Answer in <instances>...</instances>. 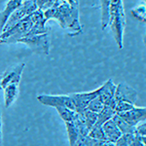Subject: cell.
<instances>
[{"label":"cell","mask_w":146,"mask_h":146,"mask_svg":"<svg viewBox=\"0 0 146 146\" xmlns=\"http://www.w3.org/2000/svg\"><path fill=\"white\" fill-rule=\"evenodd\" d=\"M78 5L60 3L58 6L44 11L46 21L55 20L69 36H76L82 32V25L79 20Z\"/></svg>","instance_id":"6da1fadb"},{"label":"cell","mask_w":146,"mask_h":146,"mask_svg":"<svg viewBox=\"0 0 146 146\" xmlns=\"http://www.w3.org/2000/svg\"><path fill=\"white\" fill-rule=\"evenodd\" d=\"M108 25L118 48L123 49L124 30L126 27V15L123 0H111Z\"/></svg>","instance_id":"7a4b0ae2"},{"label":"cell","mask_w":146,"mask_h":146,"mask_svg":"<svg viewBox=\"0 0 146 146\" xmlns=\"http://www.w3.org/2000/svg\"><path fill=\"white\" fill-rule=\"evenodd\" d=\"M33 23L31 22L29 16L23 19L14 27L9 28L8 30L1 32L0 34V43L1 44H13L18 43L21 39L25 37L29 32Z\"/></svg>","instance_id":"3957f363"},{"label":"cell","mask_w":146,"mask_h":146,"mask_svg":"<svg viewBox=\"0 0 146 146\" xmlns=\"http://www.w3.org/2000/svg\"><path fill=\"white\" fill-rule=\"evenodd\" d=\"M19 42L27 45L30 50L36 54L49 55V52H50V39H49L48 33L23 37Z\"/></svg>","instance_id":"277c9868"},{"label":"cell","mask_w":146,"mask_h":146,"mask_svg":"<svg viewBox=\"0 0 146 146\" xmlns=\"http://www.w3.org/2000/svg\"><path fill=\"white\" fill-rule=\"evenodd\" d=\"M37 10V6L35 4V2L33 0H27V1H23L19 8L14 12L13 14L10 16V18L8 19L6 25H4L3 29L1 32H4L6 30H8L9 28H11L12 27L18 23L20 21H22L23 19H25V17L29 16L31 13H33L34 11Z\"/></svg>","instance_id":"5b68a950"},{"label":"cell","mask_w":146,"mask_h":146,"mask_svg":"<svg viewBox=\"0 0 146 146\" xmlns=\"http://www.w3.org/2000/svg\"><path fill=\"white\" fill-rule=\"evenodd\" d=\"M37 100L47 106L54 108L56 106H65L75 111L74 103L69 95H39L37 96Z\"/></svg>","instance_id":"8992f818"},{"label":"cell","mask_w":146,"mask_h":146,"mask_svg":"<svg viewBox=\"0 0 146 146\" xmlns=\"http://www.w3.org/2000/svg\"><path fill=\"white\" fill-rule=\"evenodd\" d=\"M98 94H100V88H98L95 91L88 92V93L70 94L69 96L72 98L73 103H74L75 111L77 113H82L84 110H86L89 103H90L94 98H98Z\"/></svg>","instance_id":"52a82bcc"},{"label":"cell","mask_w":146,"mask_h":146,"mask_svg":"<svg viewBox=\"0 0 146 146\" xmlns=\"http://www.w3.org/2000/svg\"><path fill=\"white\" fill-rule=\"evenodd\" d=\"M23 68H25V63H18V64L8 68L1 75V77H0V85L2 87V90L8 85L20 84Z\"/></svg>","instance_id":"ba28073f"},{"label":"cell","mask_w":146,"mask_h":146,"mask_svg":"<svg viewBox=\"0 0 146 146\" xmlns=\"http://www.w3.org/2000/svg\"><path fill=\"white\" fill-rule=\"evenodd\" d=\"M137 93L135 89L131 88L125 83H119L116 87L115 96L113 100L114 101H125L131 104H135L137 100Z\"/></svg>","instance_id":"9c48e42d"},{"label":"cell","mask_w":146,"mask_h":146,"mask_svg":"<svg viewBox=\"0 0 146 146\" xmlns=\"http://www.w3.org/2000/svg\"><path fill=\"white\" fill-rule=\"evenodd\" d=\"M123 118L125 121L133 127H137L141 123L146 122V107H136L135 106L131 110L123 113H117Z\"/></svg>","instance_id":"30bf717a"},{"label":"cell","mask_w":146,"mask_h":146,"mask_svg":"<svg viewBox=\"0 0 146 146\" xmlns=\"http://www.w3.org/2000/svg\"><path fill=\"white\" fill-rule=\"evenodd\" d=\"M117 85L113 83L112 80H107L101 87H100V94L98 98L104 105H109L112 102L115 96Z\"/></svg>","instance_id":"8fae6325"},{"label":"cell","mask_w":146,"mask_h":146,"mask_svg":"<svg viewBox=\"0 0 146 146\" xmlns=\"http://www.w3.org/2000/svg\"><path fill=\"white\" fill-rule=\"evenodd\" d=\"M22 0H8L5 8L0 12V30L2 31L8 19L17 9L22 5Z\"/></svg>","instance_id":"7c38bea8"},{"label":"cell","mask_w":146,"mask_h":146,"mask_svg":"<svg viewBox=\"0 0 146 146\" xmlns=\"http://www.w3.org/2000/svg\"><path fill=\"white\" fill-rule=\"evenodd\" d=\"M102 129H103V131H104L106 140H108L111 143L116 142V141L122 136V133L120 131L118 127L113 122L112 119L105 122V123L102 125Z\"/></svg>","instance_id":"4fadbf2b"},{"label":"cell","mask_w":146,"mask_h":146,"mask_svg":"<svg viewBox=\"0 0 146 146\" xmlns=\"http://www.w3.org/2000/svg\"><path fill=\"white\" fill-rule=\"evenodd\" d=\"M4 92V103L5 107H10L14 103V101L17 100L19 95V85L11 84L3 89Z\"/></svg>","instance_id":"5bb4252c"},{"label":"cell","mask_w":146,"mask_h":146,"mask_svg":"<svg viewBox=\"0 0 146 146\" xmlns=\"http://www.w3.org/2000/svg\"><path fill=\"white\" fill-rule=\"evenodd\" d=\"M112 120H113V122L116 124V126L118 127V129L122 133V135H135V133H136L135 127L131 126L128 122L125 121V120L122 118L119 114H117V113L113 116Z\"/></svg>","instance_id":"9a60e30c"},{"label":"cell","mask_w":146,"mask_h":146,"mask_svg":"<svg viewBox=\"0 0 146 146\" xmlns=\"http://www.w3.org/2000/svg\"><path fill=\"white\" fill-rule=\"evenodd\" d=\"M100 25L101 29L104 30L109 23V11L111 0H100Z\"/></svg>","instance_id":"2e32d148"},{"label":"cell","mask_w":146,"mask_h":146,"mask_svg":"<svg viewBox=\"0 0 146 146\" xmlns=\"http://www.w3.org/2000/svg\"><path fill=\"white\" fill-rule=\"evenodd\" d=\"M115 114H116L115 109L111 106V105H105V106L103 107V109L98 114V120H96V125L102 126L105 122L111 120Z\"/></svg>","instance_id":"e0dca14e"},{"label":"cell","mask_w":146,"mask_h":146,"mask_svg":"<svg viewBox=\"0 0 146 146\" xmlns=\"http://www.w3.org/2000/svg\"><path fill=\"white\" fill-rule=\"evenodd\" d=\"M46 23L47 21L45 18L40 19V20L34 22L27 36H33V35H41L48 33V27H46Z\"/></svg>","instance_id":"ac0fdd59"},{"label":"cell","mask_w":146,"mask_h":146,"mask_svg":"<svg viewBox=\"0 0 146 146\" xmlns=\"http://www.w3.org/2000/svg\"><path fill=\"white\" fill-rule=\"evenodd\" d=\"M73 123L76 126V128L78 129V131H79V135L80 136H87L89 135V129L87 127L86 123H85V120L82 116L81 113H77L75 114V117L73 119Z\"/></svg>","instance_id":"d6986e66"},{"label":"cell","mask_w":146,"mask_h":146,"mask_svg":"<svg viewBox=\"0 0 146 146\" xmlns=\"http://www.w3.org/2000/svg\"><path fill=\"white\" fill-rule=\"evenodd\" d=\"M65 127H66L69 146H72L80 137L78 129L76 128V126H75L73 122H65Z\"/></svg>","instance_id":"ffe728a7"},{"label":"cell","mask_w":146,"mask_h":146,"mask_svg":"<svg viewBox=\"0 0 146 146\" xmlns=\"http://www.w3.org/2000/svg\"><path fill=\"white\" fill-rule=\"evenodd\" d=\"M55 109L58 111L60 117L64 123L65 122H72L75 117V114H76V111H73V110L65 106H56L55 107Z\"/></svg>","instance_id":"44dd1931"},{"label":"cell","mask_w":146,"mask_h":146,"mask_svg":"<svg viewBox=\"0 0 146 146\" xmlns=\"http://www.w3.org/2000/svg\"><path fill=\"white\" fill-rule=\"evenodd\" d=\"M33 1L36 4L37 9H39V10L43 12L48 10V9L58 6L60 3H62L60 0H33Z\"/></svg>","instance_id":"7402d4cb"},{"label":"cell","mask_w":146,"mask_h":146,"mask_svg":"<svg viewBox=\"0 0 146 146\" xmlns=\"http://www.w3.org/2000/svg\"><path fill=\"white\" fill-rule=\"evenodd\" d=\"M81 114H82V116H83V118L85 120V123H86L87 127H88L89 131H91V129L93 128L96 123V120H98V113H95L89 109H86V110H84Z\"/></svg>","instance_id":"603a6c76"},{"label":"cell","mask_w":146,"mask_h":146,"mask_svg":"<svg viewBox=\"0 0 146 146\" xmlns=\"http://www.w3.org/2000/svg\"><path fill=\"white\" fill-rule=\"evenodd\" d=\"M88 135L95 140H106L104 131H103V129H102V126H98V125H95V126L91 129Z\"/></svg>","instance_id":"cb8c5ba5"},{"label":"cell","mask_w":146,"mask_h":146,"mask_svg":"<svg viewBox=\"0 0 146 146\" xmlns=\"http://www.w3.org/2000/svg\"><path fill=\"white\" fill-rule=\"evenodd\" d=\"M104 106H105V105L101 102L100 98H94V100H92L90 103H89L87 109H89V110H91V111H93L95 113H98H98H100L101 110L103 109V107H104Z\"/></svg>","instance_id":"d4e9b609"},{"label":"cell","mask_w":146,"mask_h":146,"mask_svg":"<svg viewBox=\"0 0 146 146\" xmlns=\"http://www.w3.org/2000/svg\"><path fill=\"white\" fill-rule=\"evenodd\" d=\"M135 135H135H122V136L116 142L113 143V146H129Z\"/></svg>","instance_id":"484cf974"},{"label":"cell","mask_w":146,"mask_h":146,"mask_svg":"<svg viewBox=\"0 0 146 146\" xmlns=\"http://www.w3.org/2000/svg\"><path fill=\"white\" fill-rule=\"evenodd\" d=\"M94 139L91 138L89 135L87 136H80L78 140L74 143L72 146H93Z\"/></svg>","instance_id":"4316f807"},{"label":"cell","mask_w":146,"mask_h":146,"mask_svg":"<svg viewBox=\"0 0 146 146\" xmlns=\"http://www.w3.org/2000/svg\"><path fill=\"white\" fill-rule=\"evenodd\" d=\"M135 133H136V135H138L140 136H146V122L141 123L136 127Z\"/></svg>","instance_id":"83f0119b"},{"label":"cell","mask_w":146,"mask_h":146,"mask_svg":"<svg viewBox=\"0 0 146 146\" xmlns=\"http://www.w3.org/2000/svg\"><path fill=\"white\" fill-rule=\"evenodd\" d=\"M93 146H113V143L108 140H95L94 139Z\"/></svg>","instance_id":"f1b7e54d"},{"label":"cell","mask_w":146,"mask_h":146,"mask_svg":"<svg viewBox=\"0 0 146 146\" xmlns=\"http://www.w3.org/2000/svg\"><path fill=\"white\" fill-rule=\"evenodd\" d=\"M2 142V116H1V111H0V145Z\"/></svg>","instance_id":"f546056e"},{"label":"cell","mask_w":146,"mask_h":146,"mask_svg":"<svg viewBox=\"0 0 146 146\" xmlns=\"http://www.w3.org/2000/svg\"><path fill=\"white\" fill-rule=\"evenodd\" d=\"M60 2H62V3H68L70 4V5H78L77 3H75L73 0H60Z\"/></svg>","instance_id":"4dcf8cb0"},{"label":"cell","mask_w":146,"mask_h":146,"mask_svg":"<svg viewBox=\"0 0 146 146\" xmlns=\"http://www.w3.org/2000/svg\"><path fill=\"white\" fill-rule=\"evenodd\" d=\"M139 139L141 141V143H142L144 146H146V136H140L139 135Z\"/></svg>","instance_id":"1f68e13d"},{"label":"cell","mask_w":146,"mask_h":146,"mask_svg":"<svg viewBox=\"0 0 146 146\" xmlns=\"http://www.w3.org/2000/svg\"><path fill=\"white\" fill-rule=\"evenodd\" d=\"M141 22H143L146 25V19H144V20H142ZM143 42H144V44H145V46H146V32H145V35H144V37H143Z\"/></svg>","instance_id":"d6a6232c"},{"label":"cell","mask_w":146,"mask_h":146,"mask_svg":"<svg viewBox=\"0 0 146 146\" xmlns=\"http://www.w3.org/2000/svg\"><path fill=\"white\" fill-rule=\"evenodd\" d=\"M73 1H74V2H75V3L79 4V0H73Z\"/></svg>","instance_id":"836d02e7"},{"label":"cell","mask_w":146,"mask_h":146,"mask_svg":"<svg viewBox=\"0 0 146 146\" xmlns=\"http://www.w3.org/2000/svg\"><path fill=\"white\" fill-rule=\"evenodd\" d=\"M0 77H1V76H0ZM2 90V87H1V85H0V91H1Z\"/></svg>","instance_id":"e575fe53"},{"label":"cell","mask_w":146,"mask_h":146,"mask_svg":"<svg viewBox=\"0 0 146 146\" xmlns=\"http://www.w3.org/2000/svg\"><path fill=\"white\" fill-rule=\"evenodd\" d=\"M22 1H23H23H27V0H22Z\"/></svg>","instance_id":"d590c367"}]
</instances>
